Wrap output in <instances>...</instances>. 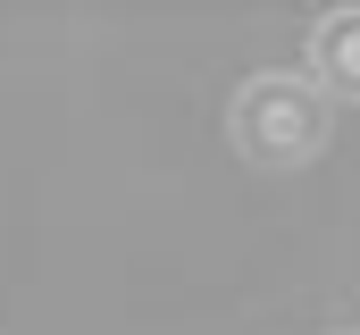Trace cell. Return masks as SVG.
Returning a JSON list of instances; mask_svg holds the SVG:
<instances>
[{
	"instance_id": "obj_1",
	"label": "cell",
	"mask_w": 360,
	"mask_h": 335,
	"mask_svg": "<svg viewBox=\"0 0 360 335\" xmlns=\"http://www.w3.org/2000/svg\"><path fill=\"white\" fill-rule=\"evenodd\" d=\"M319 134H327V101H319L310 84H293V76L243 84V101H235V143H243L252 160H310Z\"/></svg>"
},
{
	"instance_id": "obj_2",
	"label": "cell",
	"mask_w": 360,
	"mask_h": 335,
	"mask_svg": "<svg viewBox=\"0 0 360 335\" xmlns=\"http://www.w3.org/2000/svg\"><path fill=\"white\" fill-rule=\"evenodd\" d=\"M310 76L327 92H344V101H360V8H335L310 34Z\"/></svg>"
}]
</instances>
